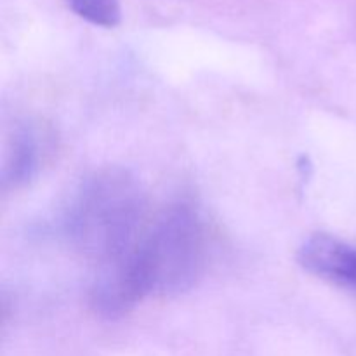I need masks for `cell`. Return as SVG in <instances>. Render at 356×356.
<instances>
[{"label":"cell","mask_w":356,"mask_h":356,"mask_svg":"<svg viewBox=\"0 0 356 356\" xmlns=\"http://www.w3.org/2000/svg\"><path fill=\"white\" fill-rule=\"evenodd\" d=\"M65 2L76 16L96 26L113 28L122 19L118 0H65Z\"/></svg>","instance_id":"5b68a950"},{"label":"cell","mask_w":356,"mask_h":356,"mask_svg":"<svg viewBox=\"0 0 356 356\" xmlns=\"http://www.w3.org/2000/svg\"><path fill=\"white\" fill-rule=\"evenodd\" d=\"M40 143L37 132L26 125L13 131L6 143L2 162L3 188H21L30 183L40 167Z\"/></svg>","instance_id":"277c9868"},{"label":"cell","mask_w":356,"mask_h":356,"mask_svg":"<svg viewBox=\"0 0 356 356\" xmlns=\"http://www.w3.org/2000/svg\"><path fill=\"white\" fill-rule=\"evenodd\" d=\"M148 221L145 191L136 177L127 170L104 169L82 181L66 211L65 229L97 268L127 254Z\"/></svg>","instance_id":"7a4b0ae2"},{"label":"cell","mask_w":356,"mask_h":356,"mask_svg":"<svg viewBox=\"0 0 356 356\" xmlns=\"http://www.w3.org/2000/svg\"><path fill=\"white\" fill-rule=\"evenodd\" d=\"M298 261L308 273L332 282L356 296L355 247L325 233H318L302 243Z\"/></svg>","instance_id":"3957f363"},{"label":"cell","mask_w":356,"mask_h":356,"mask_svg":"<svg viewBox=\"0 0 356 356\" xmlns=\"http://www.w3.org/2000/svg\"><path fill=\"white\" fill-rule=\"evenodd\" d=\"M207 232L190 204H172L149 218L138 243L118 259L96 268L94 292L104 309L120 316L148 296H176L202 277Z\"/></svg>","instance_id":"6da1fadb"}]
</instances>
